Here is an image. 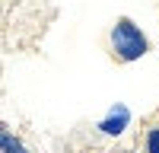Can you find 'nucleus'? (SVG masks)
Wrapping results in <instances>:
<instances>
[{
	"mask_svg": "<svg viewBox=\"0 0 159 153\" xmlns=\"http://www.w3.org/2000/svg\"><path fill=\"white\" fill-rule=\"evenodd\" d=\"M108 48H111V58L118 64H130V61H140L150 51V38L143 35V29L134 19L121 16L108 32Z\"/></svg>",
	"mask_w": 159,
	"mask_h": 153,
	"instance_id": "1",
	"label": "nucleus"
},
{
	"mask_svg": "<svg viewBox=\"0 0 159 153\" xmlns=\"http://www.w3.org/2000/svg\"><path fill=\"white\" fill-rule=\"evenodd\" d=\"M127 128H130V109L124 105V102H115V105L96 121V131L102 137H121Z\"/></svg>",
	"mask_w": 159,
	"mask_h": 153,
	"instance_id": "2",
	"label": "nucleus"
},
{
	"mask_svg": "<svg viewBox=\"0 0 159 153\" xmlns=\"http://www.w3.org/2000/svg\"><path fill=\"white\" fill-rule=\"evenodd\" d=\"M0 153H29V147L22 144V137L13 134L3 121H0Z\"/></svg>",
	"mask_w": 159,
	"mask_h": 153,
	"instance_id": "3",
	"label": "nucleus"
},
{
	"mask_svg": "<svg viewBox=\"0 0 159 153\" xmlns=\"http://www.w3.org/2000/svg\"><path fill=\"white\" fill-rule=\"evenodd\" d=\"M143 153H159V124H150L143 134Z\"/></svg>",
	"mask_w": 159,
	"mask_h": 153,
	"instance_id": "4",
	"label": "nucleus"
},
{
	"mask_svg": "<svg viewBox=\"0 0 159 153\" xmlns=\"http://www.w3.org/2000/svg\"><path fill=\"white\" fill-rule=\"evenodd\" d=\"M121 153H137V150H121Z\"/></svg>",
	"mask_w": 159,
	"mask_h": 153,
	"instance_id": "5",
	"label": "nucleus"
}]
</instances>
